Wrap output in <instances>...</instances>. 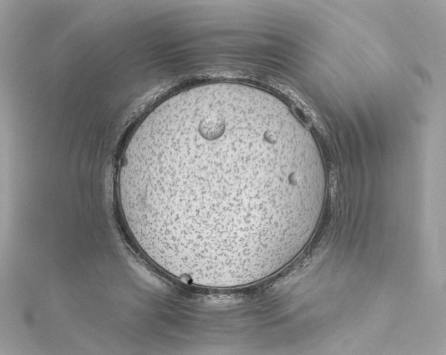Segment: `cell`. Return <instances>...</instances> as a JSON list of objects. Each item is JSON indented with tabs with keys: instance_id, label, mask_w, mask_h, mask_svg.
I'll list each match as a JSON object with an SVG mask.
<instances>
[{
	"instance_id": "obj_1",
	"label": "cell",
	"mask_w": 446,
	"mask_h": 355,
	"mask_svg": "<svg viewBox=\"0 0 446 355\" xmlns=\"http://www.w3.org/2000/svg\"><path fill=\"white\" fill-rule=\"evenodd\" d=\"M294 129L263 104L221 92L150 114L118 174L121 212L139 247L176 272L241 268L274 251L289 207L312 199L326 180Z\"/></svg>"
}]
</instances>
